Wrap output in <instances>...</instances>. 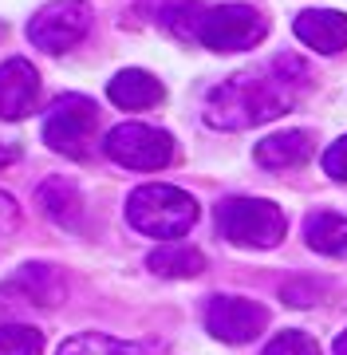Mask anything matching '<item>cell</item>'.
<instances>
[{"label":"cell","instance_id":"obj_4","mask_svg":"<svg viewBox=\"0 0 347 355\" xmlns=\"http://www.w3.org/2000/svg\"><path fill=\"white\" fill-rule=\"evenodd\" d=\"M269 36V20L253 8V4H217V8H202L193 40L206 44L209 51H244L257 48Z\"/></svg>","mask_w":347,"mask_h":355},{"label":"cell","instance_id":"obj_11","mask_svg":"<svg viewBox=\"0 0 347 355\" xmlns=\"http://www.w3.org/2000/svg\"><path fill=\"white\" fill-rule=\"evenodd\" d=\"M111 103L123 107V111H146V107H158L162 103V83H158L150 71H139V67H127L111 79L107 87Z\"/></svg>","mask_w":347,"mask_h":355},{"label":"cell","instance_id":"obj_19","mask_svg":"<svg viewBox=\"0 0 347 355\" xmlns=\"http://www.w3.org/2000/svg\"><path fill=\"white\" fill-rule=\"evenodd\" d=\"M323 170L335 178V182H347V135L335 139L328 150H323Z\"/></svg>","mask_w":347,"mask_h":355},{"label":"cell","instance_id":"obj_18","mask_svg":"<svg viewBox=\"0 0 347 355\" xmlns=\"http://www.w3.org/2000/svg\"><path fill=\"white\" fill-rule=\"evenodd\" d=\"M265 355H320L316 340L304 336V331H281V336H272Z\"/></svg>","mask_w":347,"mask_h":355},{"label":"cell","instance_id":"obj_5","mask_svg":"<svg viewBox=\"0 0 347 355\" xmlns=\"http://www.w3.org/2000/svg\"><path fill=\"white\" fill-rule=\"evenodd\" d=\"M99 111L87 95H60L44 114V142L64 158H87Z\"/></svg>","mask_w":347,"mask_h":355},{"label":"cell","instance_id":"obj_16","mask_svg":"<svg viewBox=\"0 0 347 355\" xmlns=\"http://www.w3.org/2000/svg\"><path fill=\"white\" fill-rule=\"evenodd\" d=\"M39 205H44L48 217L71 225L75 214H79V205H83V198H79V190L71 186V182H48V186H39Z\"/></svg>","mask_w":347,"mask_h":355},{"label":"cell","instance_id":"obj_10","mask_svg":"<svg viewBox=\"0 0 347 355\" xmlns=\"http://www.w3.org/2000/svg\"><path fill=\"white\" fill-rule=\"evenodd\" d=\"M292 32L300 44H308L312 51H323V55L347 48V16L335 12V8H308V12H300Z\"/></svg>","mask_w":347,"mask_h":355},{"label":"cell","instance_id":"obj_8","mask_svg":"<svg viewBox=\"0 0 347 355\" xmlns=\"http://www.w3.org/2000/svg\"><path fill=\"white\" fill-rule=\"evenodd\" d=\"M206 328L221 343H249L269 328V308L244 296H213L206 304Z\"/></svg>","mask_w":347,"mask_h":355},{"label":"cell","instance_id":"obj_6","mask_svg":"<svg viewBox=\"0 0 347 355\" xmlns=\"http://www.w3.org/2000/svg\"><path fill=\"white\" fill-rule=\"evenodd\" d=\"M91 28V4L87 0H52V4H44L36 16H32V24H28V40L36 44V48L52 51H71L79 40L87 36Z\"/></svg>","mask_w":347,"mask_h":355},{"label":"cell","instance_id":"obj_22","mask_svg":"<svg viewBox=\"0 0 347 355\" xmlns=\"http://www.w3.org/2000/svg\"><path fill=\"white\" fill-rule=\"evenodd\" d=\"M335 355H347V331L339 336V340H335Z\"/></svg>","mask_w":347,"mask_h":355},{"label":"cell","instance_id":"obj_13","mask_svg":"<svg viewBox=\"0 0 347 355\" xmlns=\"http://www.w3.org/2000/svg\"><path fill=\"white\" fill-rule=\"evenodd\" d=\"M146 265H150V272H158V277L186 280V277H197V272L206 268V257L197 253V249H190V245H181V241H166L162 249H154V253L146 257Z\"/></svg>","mask_w":347,"mask_h":355},{"label":"cell","instance_id":"obj_7","mask_svg":"<svg viewBox=\"0 0 347 355\" xmlns=\"http://www.w3.org/2000/svg\"><path fill=\"white\" fill-rule=\"evenodd\" d=\"M103 150L130 170H162L174 162V139L146 123H123L103 139Z\"/></svg>","mask_w":347,"mask_h":355},{"label":"cell","instance_id":"obj_3","mask_svg":"<svg viewBox=\"0 0 347 355\" xmlns=\"http://www.w3.org/2000/svg\"><path fill=\"white\" fill-rule=\"evenodd\" d=\"M217 225H221V237L233 245L272 249V245H281L288 221H284L276 202H265V198H229V202L217 205Z\"/></svg>","mask_w":347,"mask_h":355},{"label":"cell","instance_id":"obj_20","mask_svg":"<svg viewBox=\"0 0 347 355\" xmlns=\"http://www.w3.org/2000/svg\"><path fill=\"white\" fill-rule=\"evenodd\" d=\"M16 225H20V205H16V198L0 190V237H8Z\"/></svg>","mask_w":347,"mask_h":355},{"label":"cell","instance_id":"obj_9","mask_svg":"<svg viewBox=\"0 0 347 355\" xmlns=\"http://www.w3.org/2000/svg\"><path fill=\"white\" fill-rule=\"evenodd\" d=\"M39 99V71L28 60L0 64V119H24L36 111Z\"/></svg>","mask_w":347,"mask_h":355},{"label":"cell","instance_id":"obj_21","mask_svg":"<svg viewBox=\"0 0 347 355\" xmlns=\"http://www.w3.org/2000/svg\"><path fill=\"white\" fill-rule=\"evenodd\" d=\"M16 158H20V146H16V142H4V139H0V170H4V166H12Z\"/></svg>","mask_w":347,"mask_h":355},{"label":"cell","instance_id":"obj_17","mask_svg":"<svg viewBox=\"0 0 347 355\" xmlns=\"http://www.w3.org/2000/svg\"><path fill=\"white\" fill-rule=\"evenodd\" d=\"M0 355H44V331L32 324H0Z\"/></svg>","mask_w":347,"mask_h":355},{"label":"cell","instance_id":"obj_2","mask_svg":"<svg viewBox=\"0 0 347 355\" xmlns=\"http://www.w3.org/2000/svg\"><path fill=\"white\" fill-rule=\"evenodd\" d=\"M127 221L146 237H162V241H178L181 233H190L197 221V202L178 186H142L130 193L127 202Z\"/></svg>","mask_w":347,"mask_h":355},{"label":"cell","instance_id":"obj_14","mask_svg":"<svg viewBox=\"0 0 347 355\" xmlns=\"http://www.w3.org/2000/svg\"><path fill=\"white\" fill-rule=\"evenodd\" d=\"M304 241L308 249L323 257H339L347 253V217L344 214H312L304 225Z\"/></svg>","mask_w":347,"mask_h":355},{"label":"cell","instance_id":"obj_15","mask_svg":"<svg viewBox=\"0 0 347 355\" xmlns=\"http://www.w3.org/2000/svg\"><path fill=\"white\" fill-rule=\"evenodd\" d=\"M55 355H154V352L142 347V343L111 340V336H103V331H87V336H71Z\"/></svg>","mask_w":347,"mask_h":355},{"label":"cell","instance_id":"obj_12","mask_svg":"<svg viewBox=\"0 0 347 355\" xmlns=\"http://www.w3.org/2000/svg\"><path fill=\"white\" fill-rule=\"evenodd\" d=\"M308 154H312V139L304 130H281V135H269V139L257 142V162L269 166V170L300 166Z\"/></svg>","mask_w":347,"mask_h":355},{"label":"cell","instance_id":"obj_1","mask_svg":"<svg viewBox=\"0 0 347 355\" xmlns=\"http://www.w3.org/2000/svg\"><path fill=\"white\" fill-rule=\"evenodd\" d=\"M304 76H308V67L300 60H288V55L249 67L241 76H229L206 99V123L217 130H244L260 127L269 119H281L300 99Z\"/></svg>","mask_w":347,"mask_h":355}]
</instances>
